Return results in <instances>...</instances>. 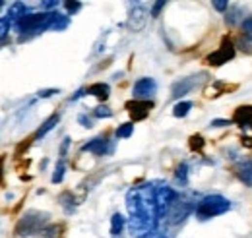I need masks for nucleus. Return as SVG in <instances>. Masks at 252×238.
<instances>
[{
    "label": "nucleus",
    "mask_w": 252,
    "mask_h": 238,
    "mask_svg": "<svg viewBox=\"0 0 252 238\" xmlns=\"http://www.w3.org/2000/svg\"><path fill=\"white\" fill-rule=\"evenodd\" d=\"M178 196L167 184H144L128 192L126 205L130 211V233L136 238H146L155 233L161 217L171 215Z\"/></svg>",
    "instance_id": "obj_1"
},
{
    "label": "nucleus",
    "mask_w": 252,
    "mask_h": 238,
    "mask_svg": "<svg viewBox=\"0 0 252 238\" xmlns=\"http://www.w3.org/2000/svg\"><path fill=\"white\" fill-rule=\"evenodd\" d=\"M47 221H49V213H45V211H27L18 221L14 233H16V237H21V238L33 237V235H37V233L43 231V227L47 225Z\"/></svg>",
    "instance_id": "obj_2"
},
{
    "label": "nucleus",
    "mask_w": 252,
    "mask_h": 238,
    "mask_svg": "<svg viewBox=\"0 0 252 238\" xmlns=\"http://www.w3.org/2000/svg\"><path fill=\"white\" fill-rule=\"evenodd\" d=\"M231 209V201L219 194H213V196H206L204 200L198 201L196 205V215L200 219H212L215 215H223Z\"/></svg>",
    "instance_id": "obj_3"
},
{
    "label": "nucleus",
    "mask_w": 252,
    "mask_h": 238,
    "mask_svg": "<svg viewBox=\"0 0 252 238\" xmlns=\"http://www.w3.org/2000/svg\"><path fill=\"white\" fill-rule=\"evenodd\" d=\"M148 19V12L140 0H128V27L134 31L144 29Z\"/></svg>",
    "instance_id": "obj_4"
},
{
    "label": "nucleus",
    "mask_w": 252,
    "mask_h": 238,
    "mask_svg": "<svg viewBox=\"0 0 252 238\" xmlns=\"http://www.w3.org/2000/svg\"><path fill=\"white\" fill-rule=\"evenodd\" d=\"M233 58H235V47H233V43H231L229 39H223L221 47H219L215 53L208 55L206 62L212 64V66H221V64L229 62V60H233Z\"/></svg>",
    "instance_id": "obj_5"
},
{
    "label": "nucleus",
    "mask_w": 252,
    "mask_h": 238,
    "mask_svg": "<svg viewBox=\"0 0 252 238\" xmlns=\"http://www.w3.org/2000/svg\"><path fill=\"white\" fill-rule=\"evenodd\" d=\"M152 107H154V103H152L150 99H136V101L126 103V110L130 112V116H132L134 122H136V120H144V118L150 114Z\"/></svg>",
    "instance_id": "obj_6"
},
{
    "label": "nucleus",
    "mask_w": 252,
    "mask_h": 238,
    "mask_svg": "<svg viewBox=\"0 0 252 238\" xmlns=\"http://www.w3.org/2000/svg\"><path fill=\"white\" fill-rule=\"evenodd\" d=\"M157 91V83L152 78H140L134 83V89H132V95L134 99H150L154 97V93Z\"/></svg>",
    "instance_id": "obj_7"
},
{
    "label": "nucleus",
    "mask_w": 252,
    "mask_h": 238,
    "mask_svg": "<svg viewBox=\"0 0 252 238\" xmlns=\"http://www.w3.org/2000/svg\"><path fill=\"white\" fill-rule=\"evenodd\" d=\"M196 85H198V79H196V76L180 79V81H176V83L173 85V97H174V99H180V97H184L186 93H190V91H192Z\"/></svg>",
    "instance_id": "obj_8"
},
{
    "label": "nucleus",
    "mask_w": 252,
    "mask_h": 238,
    "mask_svg": "<svg viewBox=\"0 0 252 238\" xmlns=\"http://www.w3.org/2000/svg\"><path fill=\"white\" fill-rule=\"evenodd\" d=\"M25 12H27L25 4L18 0V2H14V4L10 6V10H8V14H6L4 18L8 19V23H10V27H12V25H18V21L25 16Z\"/></svg>",
    "instance_id": "obj_9"
},
{
    "label": "nucleus",
    "mask_w": 252,
    "mask_h": 238,
    "mask_svg": "<svg viewBox=\"0 0 252 238\" xmlns=\"http://www.w3.org/2000/svg\"><path fill=\"white\" fill-rule=\"evenodd\" d=\"M233 122H237L241 128H249V126H252V105L239 107V109L235 110Z\"/></svg>",
    "instance_id": "obj_10"
},
{
    "label": "nucleus",
    "mask_w": 252,
    "mask_h": 238,
    "mask_svg": "<svg viewBox=\"0 0 252 238\" xmlns=\"http://www.w3.org/2000/svg\"><path fill=\"white\" fill-rule=\"evenodd\" d=\"M82 151H89L93 155H103L107 151V140L105 138H93L89 144H85Z\"/></svg>",
    "instance_id": "obj_11"
},
{
    "label": "nucleus",
    "mask_w": 252,
    "mask_h": 238,
    "mask_svg": "<svg viewBox=\"0 0 252 238\" xmlns=\"http://www.w3.org/2000/svg\"><path fill=\"white\" fill-rule=\"evenodd\" d=\"M85 91H87L89 95L97 97L99 101H107V99H109V93H111V87H109L107 83H93V85H89Z\"/></svg>",
    "instance_id": "obj_12"
},
{
    "label": "nucleus",
    "mask_w": 252,
    "mask_h": 238,
    "mask_svg": "<svg viewBox=\"0 0 252 238\" xmlns=\"http://www.w3.org/2000/svg\"><path fill=\"white\" fill-rule=\"evenodd\" d=\"M58 120H60V116H58V114H53L51 118H47V120L43 122V126L37 130V134H35V140H41V138H45V136H47V134H49V132H51V130H53V128L58 124Z\"/></svg>",
    "instance_id": "obj_13"
},
{
    "label": "nucleus",
    "mask_w": 252,
    "mask_h": 238,
    "mask_svg": "<svg viewBox=\"0 0 252 238\" xmlns=\"http://www.w3.org/2000/svg\"><path fill=\"white\" fill-rule=\"evenodd\" d=\"M237 174H239V178H241V180H243L247 186H252V161L243 163V165L239 166Z\"/></svg>",
    "instance_id": "obj_14"
},
{
    "label": "nucleus",
    "mask_w": 252,
    "mask_h": 238,
    "mask_svg": "<svg viewBox=\"0 0 252 238\" xmlns=\"http://www.w3.org/2000/svg\"><path fill=\"white\" fill-rule=\"evenodd\" d=\"M190 109H192V103H190V101H180V103L174 105L173 114H174L176 118H184V116L190 112Z\"/></svg>",
    "instance_id": "obj_15"
},
{
    "label": "nucleus",
    "mask_w": 252,
    "mask_h": 238,
    "mask_svg": "<svg viewBox=\"0 0 252 238\" xmlns=\"http://www.w3.org/2000/svg\"><path fill=\"white\" fill-rule=\"evenodd\" d=\"M122 227H124V217H122L120 213H115L113 219H111V235H113V237L120 235Z\"/></svg>",
    "instance_id": "obj_16"
},
{
    "label": "nucleus",
    "mask_w": 252,
    "mask_h": 238,
    "mask_svg": "<svg viewBox=\"0 0 252 238\" xmlns=\"http://www.w3.org/2000/svg\"><path fill=\"white\" fill-rule=\"evenodd\" d=\"M66 27H68V18H66V16H60V14L57 12V16H55V19L51 21V27H49V29L62 31V29H66Z\"/></svg>",
    "instance_id": "obj_17"
},
{
    "label": "nucleus",
    "mask_w": 252,
    "mask_h": 238,
    "mask_svg": "<svg viewBox=\"0 0 252 238\" xmlns=\"http://www.w3.org/2000/svg\"><path fill=\"white\" fill-rule=\"evenodd\" d=\"M134 132V124L132 122H124L116 128V138H130Z\"/></svg>",
    "instance_id": "obj_18"
},
{
    "label": "nucleus",
    "mask_w": 252,
    "mask_h": 238,
    "mask_svg": "<svg viewBox=\"0 0 252 238\" xmlns=\"http://www.w3.org/2000/svg\"><path fill=\"white\" fill-rule=\"evenodd\" d=\"M60 229L62 227H49V229H43L41 231V238H58V235H60Z\"/></svg>",
    "instance_id": "obj_19"
},
{
    "label": "nucleus",
    "mask_w": 252,
    "mask_h": 238,
    "mask_svg": "<svg viewBox=\"0 0 252 238\" xmlns=\"http://www.w3.org/2000/svg\"><path fill=\"white\" fill-rule=\"evenodd\" d=\"M202 147H204V138H202L200 134L192 136V138H190V149H192V151H200Z\"/></svg>",
    "instance_id": "obj_20"
},
{
    "label": "nucleus",
    "mask_w": 252,
    "mask_h": 238,
    "mask_svg": "<svg viewBox=\"0 0 252 238\" xmlns=\"http://www.w3.org/2000/svg\"><path fill=\"white\" fill-rule=\"evenodd\" d=\"M167 2L169 0H155V4L152 6V12H150L152 18H159V14H161V10L167 6Z\"/></svg>",
    "instance_id": "obj_21"
},
{
    "label": "nucleus",
    "mask_w": 252,
    "mask_h": 238,
    "mask_svg": "<svg viewBox=\"0 0 252 238\" xmlns=\"http://www.w3.org/2000/svg\"><path fill=\"white\" fill-rule=\"evenodd\" d=\"M62 178H64V163H58L53 172V182L58 184V182H62Z\"/></svg>",
    "instance_id": "obj_22"
},
{
    "label": "nucleus",
    "mask_w": 252,
    "mask_h": 238,
    "mask_svg": "<svg viewBox=\"0 0 252 238\" xmlns=\"http://www.w3.org/2000/svg\"><path fill=\"white\" fill-rule=\"evenodd\" d=\"M95 116H97V118H109V116H113V110H111L109 107L101 105V107L95 109Z\"/></svg>",
    "instance_id": "obj_23"
},
{
    "label": "nucleus",
    "mask_w": 252,
    "mask_h": 238,
    "mask_svg": "<svg viewBox=\"0 0 252 238\" xmlns=\"http://www.w3.org/2000/svg\"><path fill=\"white\" fill-rule=\"evenodd\" d=\"M80 8H82V4H80L78 0H66V10H68V14H72V16H74Z\"/></svg>",
    "instance_id": "obj_24"
},
{
    "label": "nucleus",
    "mask_w": 252,
    "mask_h": 238,
    "mask_svg": "<svg viewBox=\"0 0 252 238\" xmlns=\"http://www.w3.org/2000/svg\"><path fill=\"white\" fill-rule=\"evenodd\" d=\"M212 6H213L217 12H227L229 0H212Z\"/></svg>",
    "instance_id": "obj_25"
},
{
    "label": "nucleus",
    "mask_w": 252,
    "mask_h": 238,
    "mask_svg": "<svg viewBox=\"0 0 252 238\" xmlns=\"http://www.w3.org/2000/svg\"><path fill=\"white\" fill-rule=\"evenodd\" d=\"M243 31H245V35H247L249 39H252V16L243 21Z\"/></svg>",
    "instance_id": "obj_26"
},
{
    "label": "nucleus",
    "mask_w": 252,
    "mask_h": 238,
    "mask_svg": "<svg viewBox=\"0 0 252 238\" xmlns=\"http://www.w3.org/2000/svg\"><path fill=\"white\" fill-rule=\"evenodd\" d=\"M186 170H188V166L182 163V165L176 168V178H178V180H182V182H186Z\"/></svg>",
    "instance_id": "obj_27"
},
{
    "label": "nucleus",
    "mask_w": 252,
    "mask_h": 238,
    "mask_svg": "<svg viewBox=\"0 0 252 238\" xmlns=\"http://www.w3.org/2000/svg\"><path fill=\"white\" fill-rule=\"evenodd\" d=\"M55 93H58V89H41L37 95L43 97V99H47V97H51V95H55Z\"/></svg>",
    "instance_id": "obj_28"
},
{
    "label": "nucleus",
    "mask_w": 252,
    "mask_h": 238,
    "mask_svg": "<svg viewBox=\"0 0 252 238\" xmlns=\"http://www.w3.org/2000/svg\"><path fill=\"white\" fill-rule=\"evenodd\" d=\"M60 0H43L41 4H43V8L45 10H53V8H57V4H58Z\"/></svg>",
    "instance_id": "obj_29"
},
{
    "label": "nucleus",
    "mask_w": 252,
    "mask_h": 238,
    "mask_svg": "<svg viewBox=\"0 0 252 238\" xmlns=\"http://www.w3.org/2000/svg\"><path fill=\"white\" fill-rule=\"evenodd\" d=\"M229 124H233V120H212V126H215V128H221V126H229Z\"/></svg>",
    "instance_id": "obj_30"
},
{
    "label": "nucleus",
    "mask_w": 252,
    "mask_h": 238,
    "mask_svg": "<svg viewBox=\"0 0 252 238\" xmlns=\"http://www.w3.org/2000/svg\"><path fill=\"white\" fill-rule=\"evenodd\" d=\"M68 146H70V138H64L62 146H60V157H64V155H66V151H68Z\"/></svg>",
    "instance_id": "obj_31"
},
{
    "label": "nucleus",
    "mask_w": 252,
    "mask_h": 238,
    "mask_svg": "<svg viewBox=\"0 0 252 238\" xmlns=\"http://www.w3.org/2000/svg\"><path fill=\"white\" fill-rule=\"evenodd\" d=\"M80 122H82V126H85V128H91V120H89V118L80 116Z\"/></svg>",
    "instance_id": "obj_32"
},
{
    "label": "nucleus",
    "mask_w": 252,
    "mask_h": 238,
    "mask_svg": "<svg viewBox=\"0 0 252 238\" xmlns=\"http://www.w3.org/2000/svg\"><path fill=\"white\" fill-rule=\"evenodd\" d=\"M146 238H167L165 235H157V233H154V235H150V237H146Z\"/></svg>",
    "instance_id": "obj_33"
}]
</instances>
